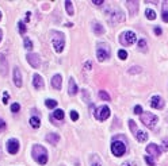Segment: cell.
<instances>
[{
    "instance_id": "obj_39",
    "label": "cell",
    "mask_w": 168,
    "mask_h": 166,
    "mask_svg": "<svg viewBox=\"0 0 168 166\" xmlns=\"http://www.w3.org/2000/svg\"><path fill=\"white\" fill-rule=\"evenodd\" d=\"M137 72H141V68H134V69H129V73H137Z\"/></svg>"
},
{
    "instance_id": "obj_22",
    "label": "cell",
    "mask_w": 168,
    "mask_h": 166,
    "mask_svg": "<svg viewBox=\"0 0 168 166\" xmlns=\"http://www.w3.org/2000/svg\"><path fill=\"white\" fill-rule=\"evenodd\" d=\"M161 18H163V21H164V22H168V1L163 4V14H161Z\"/></svg>"
},
{
    "instance_id": "obj_3",
    "label": "cell",
    "mask_w": 168,
    "mask_h": 166,
    "mask_svg": "<svg viewBox=\"0 0 168 166\" xmlns=\"http://www.w3.org/2000/svg\"><path fill=\"white\" fill-rule=\"evenodd\" d=\"M157 120L159 119H157L156 115L150 114V112H142L141 115V122L149 128H153L157 124Z\"/></svg>"
},
{
    "instance_id": "obj_26",
    "label": "cell",
    "mask_w": 168,
    "mask_h": 166,
    "mask_svg": "<svg viewBox=\"0 0 168 166\" xmlns=\"http://www.w3.org/2000/svg\"><path fill=\"white\" fill-rule=\"evenodd\" d=\"M94 30H95V34H104V29L99 23H94Z\"/></svg>"
},
{
    "instance_id": "obj_20",
    "label": "cell",
    "mask_w": 168,
    "mask_h": 166,
    "mask_svg": "<svg viewBox=\"0 0 168 166\" xmlns=\"http://www.w3.org/2000/svg\"><path fill=\"white\" fill-rule=\"evenodd\" d=\"M136 137H137V140H138V142H147L148 140V134L144 131H138Z\"/></svg>"
},
{
    "instance_id": "obj_38",
    "label": "cell",
    "mask_w": 168,
    "mask_h": 166,
    "mask_svg": "<svg viewBox=\"0 0 168 166\" xmlns=\"http://www.w3.org/2000/svg\"><path fill=\"white\" fill-rule=\"evenodd\" d=\"M4 130H6V123H4V120L0 118V132L4 131Z\"/></svg>"
},
{
    "instance_id": "obj_31",
    "label": "cell",
    "mask_w": 168,
    "mask_h": 166,
    "mask_svg": "<svg viewBox=\"0 0 168 166\" xmlns=\"http://www.w3.org/2000/svg\"><path fill=\"white\" fill-rule=\"evenodd\" d=\"M138 47H140V50H147V41H145V39H140Z\"/></svg>"
},
{
    "instance_id": "obj_27",
    "label": "cell",
    "mask_w": 168,
    "mask_h": 166,
    "mask_svg": "<svg viewBox=\"0 0 168 166\" xmlns=\"http://www.w3.org/2000/svg\"><path fill=\"white\" fill-rule=\"evenodd\" d=\"M45 104H46L47 108H56L57 107V101L56 100H52V99H47L46 101H45Z\"/></svg>"
},
{
    "instance_id": "obj_17",
    "label": "cell",
    "mask_w": 168,
    "mask_h": 166,
    "mask_svg": "<svg viewBox=\"0 0 168 166\" xmlns=\"http://www.w3.org/2000/svg\"><path fill=\"white\" fill-rule=\"evenodd\" d=\"M60 137L57 134H47L46 135V140L50 143V145H56L57 142H58Z\"/></svg>"
},
{
    "instance_id": "obj_4",
    "label": "cell",
    "mask_w": 168,
    "mask_h": 166,
    "mask_svg": "<svg viewBox=\"0 0 168 166\" xmlns=\"http://www.w3.org/2000/svg\"><path fill=\"white\" fill-rule=\"evenodd\" d=\"M111 153L115 157H122V155L126 153V146L125 143L119 142V140H114L111 143Z\"/></svg>"
},
{
    "instance_id": "obj_34",
    "label": "cell",
    "mask_w": 168,
    "mask_h": 166,
    "mask_svg": "<svg viewBox=\"0 0 168 166\" xmlns=\"http://www.w3.org/2000/svg\"><path fill=\"white\" fill-rule=\"evenodd\" d=\"M18 26H19V31H21V34H24V32H26V26L23 24V22H19Z\"/></svg>"
},
{
    "instance_id": "obj_44",
    "label": "cell",
    "mask_w": 168,
    "mask_h": 166,
    "mask_svg": "<svg viewBox=\"0 0 168 166\" xmlns=\"http://www.w3.org/2000/svg\"><path fill=\"white\" fill-rule=\"evenodd\" d=\"M92 3L96 4V6H99V4H103V0H94Z\"/></svg>"
},
{
    "instance_id": "obj_37",
    "label": "cell",
    "mask_w": 168,
    "mask_h": 166,
    "mask_svg": "<svg viewBox=\"0 0 168 166\" xmlns=\"http://www.w3.org/2000/svg\"><path fill=\"white\" fill-rule=\"evenodd\" d=\"M71 118H72V120H75V122H76V120L79 119V114H77L76 111H72V112H71Z\"/></svg>"
},
{
    "instance_id": "obj_42",
    "label": "cell",
    "mask_w": 168,
    "mask_h": 166,
    "mask_svg": "<svg viewBox=\"0 0 168 166\" xmlns=\"http://www.w3.org/2000/svg\"><path fill=\"white\" fill-rule=\"evenodd\" d=\"M155 34H156V35H161V29H160V27H155Z\"/></svg>"
},
{
    "instance_id": "obj_24",
    "label": "cell",
    "mask_w": 168,
    "mask_h": 166,
    "mask_svg": "<svg viewBox=\"0 0 168 166\" xmlns=\"http://www.w3.org/2000/svg\"><path fill=\"white\" fill-rule=\"evenodd\" d=\"M129 127H130V131H132L134 135H137V132H138V128H137L136 122H134V120H129Z\"/></svg>"
},
{
    "instance_id": "obj_19",
    "label": "cell",
    "mask_w": 168,
    "mask_h": 166,
    "mask_svg": "<svg viewBox=\"0 0 168 166\" xmlns=\"http://www.w3.org/2000/svg\"><path fill=\"white\" fill-rule=\"evenodd\" d=\"M30 124H31L33 128H39V126H41V120H39L38 116H31L30 118Z\"/></svg>"
},
{
    "instance_id": "obj_8",
    "label": "cell",
    "mask_w": 168,
    "mask_h": 166,
    "mask_svg": "<svg viewBox=\"0 0 168 166\" xmlns=\"http://www.w3.org/2000/svg\"><path fill=\"white\" fill-rule=\"evenodd\" d=\"M147 153H148V155H150V157H159V155L161 154V150L159 149V146L157 145L150 143V145L147 146Z\"/></svg>"
},
{
    "instance_id": "obj_2",
    "label": "cell",
    "mask_w": 168,
    "mask_h": 166,
    "mask_svg": "<svg viewBox=\"0 0 168 166\" xmlns=\"http://www.w3.org/2000/svg\"><path fill=\"white\" fill-rule=\"evenodd\" d=\"M65 46V38H64V34L60 31L54 32L53 34V47L57 53H61L64 50Z\"/></svg>"
},
{
    "instance_id": "obj_12",
    "label": "cell",
    "mask_w": 168,
    "mask_h": 166,
    "mask_svg": "<svg viewBox=\"0 0 168 166\" xmlns=\"http://www.w3.org/2000/svg\"><path fill=\"white\" fill-rule=\"evenodd\" d=\"M111 21L114 22V23H118V22H122L125 19V16H124V14H122L119 10H115V11H112L111 12Z\"/></svg>"
},
{
    "instance_id": "obj_33",
    "label": "cell",
    "mask_w": 168,
    "mask_h": 166,
    "mask_svg": "<svg viewBox=\"0 0 168 166\" xmlns=\"http://www.w3.org/2000/svg\"><path fill=\"white\" fill-rule=\"evenodd\" d=\"M161 151H168V138H167V139H163V143H161Z\"/></svg>"
},
{
    "instance_id": "obj_11",
    "label": "cell",
    "mask_w": 168,
    "mask_h": 166,
    "mask_svg": "<svg viewBox=\"0 0 168 166\" xmlns=\"http://www.w3.org/2000/svg\"><path fill=\"white\" fill-rule=\"evenodd\" d=\"M150 107L152 108H157V109H161L164 107V100L160 96H153L150 99Z\"/></svg>"
},
{
    "instance_id": "obj_46",
    "label": "cell",
    "mask_w": 168,
    "mask_h": 166,
    "mask_svg": "<svg viewBox=\"0 0 168 166\" xmlns=\"http://www.w3.org/2000/svg\"><path fill=\"white\" fill-rule=\"evenodd\" d=\"M0 19H1V11H0Z\"/></svg>"
},
{
    "instance_id": "obj_25",
    "label": "cell",
    "mask_w": 168,
    "mask_h": 166,
    "mask_svg": "<svg viewBox=\"0 0 168 166\" xmlns=\"http://www.w3.org/2000/svg\"><path fill=\"white\" fill-rule=\"evenodd\" d=\"M65 8H67V12H68L69 15H73V8H72L71 0H67V1H65Z\"/></svg>"
},
{
    "instance_id": "obj_6",
    "label": "cell",
    "mask_w": 168,
    "mask_h": 166,
    "mask_svg": "<svg viewBox=\"0 0 168 166\" xmlns=\"http://www.w3.org/2000/svg\"><path fill=\"white\" fill-rule=\"evenodd\" d=\"M95 116H96L98 120H106L107 118L110 116V108L107 107V105H102V107H99L96 111H95Z\"/></svg>"
},
{
    "instance_id": "obj_29",
    "label": "cell",
    "mask_w": 168,
    "mask_h": 166,
    "mask_svg": "<svg viewBox=\"0 0 168 166\" xmlns=\"http://www.w3.org/2000/svg\"><path fill=\"white\" fill-rule=\"evenodd\" d=\"M24 47H26L27 50H31L33 49V42H31V39L30 38H24Z\"/></svg>"
},
{
    "instance_id": "obj_14",
    "label": "cell",
    "mask_w": 168,
    "mask_h": 166,
    "mask_svg": "<svg viewBox=\"0 0 168 166\" xmlns=\"http://www.w3.org/2000/svg\"><path fill=\"white\" fill-rule=\"evenodd\" d=\"M33 84H34V87H36L37 89H42V88H44V80H42V77L39 76V74H34V77H33Z\"/></svg>"
},
{
    "instance_id": "obj_16",
    "label": "cell",
    "mask_w": 168,
    "mask_h": 166,
    "mask_svg": "<svg viewBox=\"0 0 168 166\" xmlns=\"http://www.w3.org/2000/svg\"><path fill=\"white\" fill-rule=\"evenodd\" d=\"M52 87H53L54 89H60V88H61V76H60V74L53 76V79H52Z\"/></svg>"
},
{
    "instance_id": "obj_1",
    "label": "cell",
    "mask_w": 168,
    "mask_h": 166,
    "mask_svg": "<svg viewBox=\"0 0 168 166\" xmlns=\"http://www.w3.org/2000/svg\"><path fill=\"white\" fill-rule=\"evenodd\" d=\"M33 157L39 165H45L47 162V154H46V150L39 145H36L33 147Z\"/></svg>"
},
{
    "instance_id": "obj_15",
    "label": "cell",
    "mask_w": 168,
    "mask_h": 166,
    "mask_svg": "<svg viewBox=\"0 0 168 166\" xmlns=\"http://www.w3.org/2000/svg\"><path fill=\"white\" fill-rule=\"evenodd\" d=\"M77 90H79V88H77V85H76V82H75V80H73V79H69V89H68L69 95L75 96V95L77 93Z\"/></svg>"
},
{
    "instance_id": "obj_9",
    "label": "cell",
    "mask_w": 168,
    "mask_h": 166,
    "mask_svg": "<svg viewBox=\"0 0 168 166\" xmlns=\"http://www.w3.org/2000/svg\"><path fill=\"white\" fill-rule=\"evenodd\" d=\"M7 150L10 154H16L19 150V142L16 139H10L7 142Z\"/></svg>"
},
{
    "instance_id": "obj_10",
    "label": "cell",
    "mask_w": 168,
    "mask_h": 166,
    "mask_svg": "<svg viewBox=\"0 0 168 166\" xmlns=\"http://www.w3.org/2000/svg\"><path fill=\"white\" fill-rule=\"evenodd\" d=\"M27 61H29V64L31 65L33 68H39L41 66V59H39V57L37 54H33V53L27 54Z\"/></svg>"
},
{
    "instance_id": "obj_36",
    "label": "cell",
    "mask_w": 168,
    "mask_h": 166,
    "mask_svg": "<svg viewBox=\"0 0 168 166\" xmlns=\"http://www.w3.org/2000/svg\"><path fill=\"white\" fill-rule=\"evenodd\" d=\"M19 109H21V105H19L18 103H15V104H12V107H11V111H12V112H18Z\"/></svg>"
},
{
    "instance_id": "obj_43",
    "label": "cell",
    "mask_w": 168,
    "mask_h": 166,
    "mask_svg": "<svg viewBox=\"0 0 168 166\" xmlns=\"http://www.w3.org/2000/svg\"><path fill=\"white\" fill-rule=\"evenodd\" d=\"M92 68V62L91 61H87L86 62V69H91Z\"/></svg>"
},
{
    "instance_id": "obj_7",
    "label": "cell",
    "mask_w": 168,
    "mask_h": 166,
    "mask_svg": "<svg viewBox=\"0 0 168 166\" xmlns=\"http://www.w3.org/2000/svg\"><path fill=\"white\" fill-rule=\"evenodd\" d=\"M96 57H98V61L99 62L106 61V59L110 57V50L107 49V47H103L102 45H99L98 49H96Z\"/></svg>"
},
{
    "instance_id": "obj_32",
    "label": "cell",
    "mask_w": 168,
    "mask_h": 166,
    "mask_svg": "<svg viewBox=\"0 0 168 166\" xmlns=\"http://www.w3.org/2000/svg\"><path fill=\"white\" fill-rule=\"evenodd\" d=\"M144 159L147 161V163H148L149 166H155V161H153V158L150 157V155H145Z\"/></svg>"
},
{
    "instance_id": "obj_28",
    "label": "cell",
    "mask_w": 168,
    "mask_h": 166,
    "mask_svg": "<svg viewBox=\"0 0 168 166\" xmlns=\"http://www.w3.org/2000/svg\"><path fill=\"white\" fill-rule=\"evenodd\" d=\"M99 97L102 100H106V101H109V100H110L109 93H107V92H104V90H99Z\"/></svg>"
},
{
    "instance_id": "obj_45",
    "label": "cell",
    "mask_w": 168,
    "mask_h": 166,
    "mask_svg": "<svg viewBox=\"0 0 168 166\" xmlns=\"http://www.w3.org/2000/svg\"><path fill=\"white\" fill-rule=\"evenodd\" d=\"M0 41H1V31H0Z\"/></svg>"
},
{
    "instance_id": "obj_35",
    "label": "cell",
    "mask_w": 168,
    "mask_h": 166,
    "mask_svg": "<svg viewBox=\"0 0 168 166\" xmlns=\"http://www.w3.org/2000/svg\"><path fill=\"white\" fill-rule=\"evenodd\" d=\"M134 114L142 115V107H141V105H136V107H134Z\"/></svg>"
},
{
    "instance_id": "obj_18",
    "label": "cell",
    "mask_w": 168,
    "mask_h": 166,
    "mask_svg": "<svg viewBox=\"0 0 168 166\" xmlns=\"http://www.w3.org/2000/svg\"><path fill=\"white\" fill-rule=\"evenodd\" d=\"M64 116H65L64 111H62V109H56V111H54V112H53V115H52V119L62 120V119H64Z\"/></svg>"
},
{
    "instance_id": "obj_21",
    "label": "cell",
    "mask_w": 168,
    "mask_h": 166,
    "mask_svg": "<svg viewBox=\"0 0 168 166\" xmlns=\"http://www.w3.org/2000/svg\"><path fill=\"white\" fill-rule=\"evenodd\" d=\"M145 15H147V18L149 19V21H155V19H156V12H155L152 8L145 10Z\"/></svg>"
},
{
    "instance_id": "obj_5",
    "label": "cell",
    "mask_w": 168,
    "mask_h": 166,
    "mask_svg": "<svg viewBox=\"0 0 168 166\" xmlns=\"http://www.w3.org/2000/svg\"><path fill=\"white\" fill-rule=\"evenodd\" d=\"M137 37H136V32L133 31H125L124 34L121 35V43L125 45V46H130L136 42Z\"/></svg>"
},
{
    "instance_id": "obj_41",
    "label": "cell",
    "mask_w": 168,
    "mask_h": 166,
    "mask_svg": "<svg viewBox=\"0 0 168 166\" xmlns=\"http://www.w3.org/2000/svg\"><path fill=\"white\" fill-rule=\"evenodd\" d=\"M7 101H8V93H7V92H4V96H3V103H4V104H7Z\"/></svg>"
},
{
    "instance_id": "obj_13",
    "label": "cell",
    "mask_w": 168,
    "mask_h": 166,
    "mask_svg": "<svg viewBox=\"0 0 168 166\" xmlns=\"http://www.w3.org/2000/svg\"><path fill=\"white\" fill-rule=\"evenodd\" d=\"M14 84L16 87H22V74L19 68H14Z\"/></svg>"
},
{
    "instance_id": "obj_30",
    "label": "cell",
    "mask_w": 168,
    "mask_h": 166,
    "mask_svg": "<svg viewBox=\"0 0 168 166\" xmlns=\"http://www.w3.org/2000/svg\"><path fill=\"white\" fill-rule=\"evenodd\" d=\"M118 57H119V59L125 61V59L127 58V53L125 51V50H119V51H118Z\"/></svg>"
},
{
    "instance_id": "obj_40",
    "label": "cell",
    "mask_w": 168,
    "mask_h": 166,
    "mask_svg": "<svg viewBox=\"0 0 168 166\" xmlns=\"http://www.w3.org/2000/svg\"><path fill=\"white\" fill-rule=\"evenodd\" d=\"M122 166H137V163L136 162H130V161H129V162H125Z\"/></svg>"
},
{
    "instance_id": "obj_23",
    "label": "cell",
    "mask_w": 168,
    "mask_h": 166,
    "mask_svg": "<svg viewBox=\"0 0 168 166\" xmlns=\"http://www.w3.org/2000/svg\"><path fill=\"white\" fill-rule=\"evenodd\" d=\"M91 166H102V161L98 155H92L91 157Z\"/></svg>"
}]
</instances>
